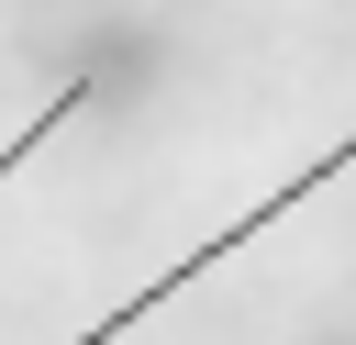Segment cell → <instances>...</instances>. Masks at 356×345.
I'll return each mask as SVG.
<instances>
[{
    "mask_svg": "<svg viewBox=\"0 0 356 345\" xmlns=\"http://www.w3.org/2000/svg\"><path fill=\"white\" fill-rule=\"evenodd\" d=\"M89 89H100V78H67V89H56V100H44V111H33V122H22L11 145H0V178H11V167H33V156H44V134H56V122H67V111H78Z\"/></svg>",
    "mask_w": 356,
    "mask_h": 345,
    "instance_id": "7a4b0ae2",
    "label": "cell"
},
{
    "mask_svg": "<svg viewBox=\"0 0 356 345\" xmlns=\"http://www.w3.org/2000/svg\"><path fill=\"white\" fill-rule=\"evenodd\" d=\"M345 167H356V134H345V145H334V156H312V167H300V178H289V189H267V200H256V211H245V223H222V234H211V245H189V256H178V267H156V278H145V289H134V300H122V312H100V323H89V334H67V345H122V334H134V323H145V312H167V300H178V289H189V278H211V267H222V256H245V245H256V234H267V223H289V211H300V200H312V189H334V178H345Z\"/></svg>",
    "mask_w": 356,
    "mask_h": 345,
    "instance_id": "6da1fadb",
    "label": "cell"
}]
</instances>
